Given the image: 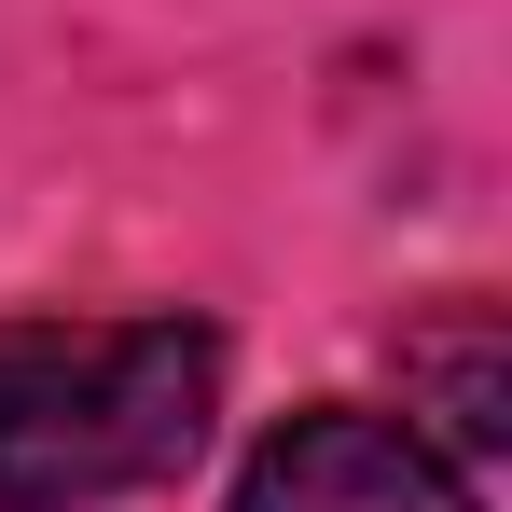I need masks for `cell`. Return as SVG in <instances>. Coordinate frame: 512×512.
Returning <instances> with one entry per match:
<instances>
[{"mask_svg":"<svg viewBox=\"0 0 512 512\" xmlns=\"http://www.w3.org/2000/svg\"><path fill=\"white\" fill-rule=\"evenodd\" d=\"M416 374H443V429L485 457L499 443V360H485V333H443V346H416Z\"/></svg>","mask_w":512,"mask_h":512,"instance_id":"3","label":"cell"},{"mask_svg":"<svg viewBox=\"0 0 512 512\" xmlns=\"http://www.w3.org/2000/svg\"><path fill=\"white\" fill-rule=\"evenodd\" d=\"M222 346L194 319H0V512L167 485L208 443Z\"/></svg>","mask_w":512,"mask_h":512,"instance_id":"1","label":"cell"},{"mask_svg":"<svg viewBox=\"0 0 512 512\" xmlns=\"http://www.w3.org/2000/svg\"><path fill=\"white\" fill-rule=\"evenodd\" d=\"M236 512H471V485H457V457L416 416L319 402L236 471Z\"/></svg>","mask_w":512,"mask_h":512,"instance_id":"2","label":"cell"}]
</instances>
